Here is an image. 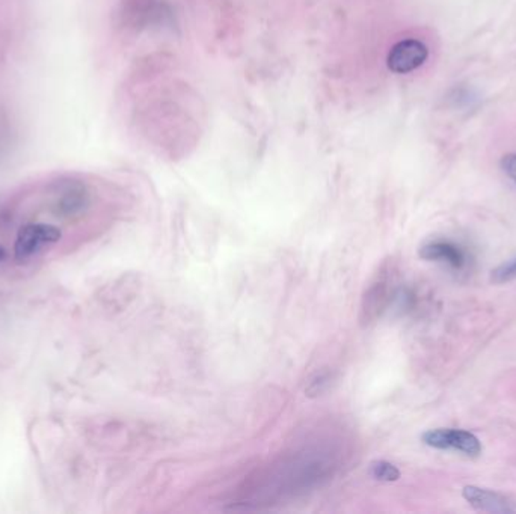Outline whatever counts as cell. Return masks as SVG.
Wrapping results in <instances>:
<instances>
[{
    "mask_svg": "<svg viewBox=\"0 0 516 514\" xmlns=\"http://www.w3.org/2000/svg\"><path fill=\"white\" fill-rule=\"evenodd\" d=\"M4 258H5V251H4V248H2V246H0V261H2V260H4Z\"/></svg>",
    "mask_w": 516,
    "mask_h": 514,
    "instance_id": "obj_12",
    "label": "cell"
},
{
    "mask_svg": "<svg viewBox=\"0 0 516 514\" xmlns=\"http://www.w3.org/2000/svg\"><path fill=\"white\" fill-rule=\"evenodd\" d=\"M502 168L504 170V174L516 185V153H512V154L503 157Z\"/></svg>",
    "mask_w": 516,
    "mask_h": 514,
    "instance_id": "obj_11",
    "label": "cell"
},
{
    "mask_svg": "<svg viewBox=\"0 0 516 514\" xmlns=\"http://www.w3.org/2000/svg\"><path fill=\"white\" fill-rule=\"evenodd\" d=\"M395 272L390 262H385L375 281L369 286L362 299V321L371 323L390 305L395 294Z\"/></svg>",
    "mask_w": 516,
    "mask_h": 514,
    "instance_id": "obj_2",
    "label": "cell"
},
{
    "mask_svg": "<svg viewBox=\"0 0 516 514\" xmlns=\"http://www.w3.org/2000/svg\"><path fill=\"white\" fill-rule=\"evenodd\" d=\"M370 472L376 480L395 481L400 478L399 469L395 465L388 463V461L380 460L371 463Z\"/></svg>",
    "mask_w": 516,
    "mask_h": 514,
    "instance_id": "obj_9",
    "label": "cell"
},
{
    "mask_svg": "<svg viewBox=\"0 0 516 514\" xmlns=\"http://www.w3.org/2000/svg\"><path fill=\"white\" fill-rule=\"evenodd\" d=\"M61 238V231L46 223H29L20 229L14 245V255L19 261L34 257L47 245H54Z\"/></svg>",
    "mask_w": 516,
    "mask_h": 514,
    "instance_id": "obj_4",
    "label": "cell"
},
{
    "mask_svg": "<svg viewBox=\"0 0 516 514\" xmlns=\"http://www.w3.org/2000/svg\"><path fill=\"white\" fill-rule=\"evenodd\" d=\"M420 257L428 261L445 262L456 270H461L467 262V255L463 253V249L452 242L428 243L420 249Z\"/></svg>",
    "mask_w": 516,
    "mask_h": 514,
    "instance_id": "obj_8",
    "label": "cell"
},
{
    "mask_svg": "<svg viewBox=\"0 0 516 514\" xmlns=\"http://www.w3.org/2000/svg\"><path fill=\"white\" fill-rule=\"evenodd\" d=\"M429 58L428 46L415 38L402 39L391 47L387 56V67L395 74L412 73Z\"/></svg>",
    "mask_w": 516,
    "mask_h": 514,
    "instance_id": "obj_5",
    "label": "cell"
},
{
    "mask_svg": "<svg viewBox=\"0 0 516 514\" xmlns=\"http://www.w3.org/2000/svg\"><path fill=\"white\" fill-rule=\"evenodd\" d=\"M89 192L80 181H65L54 199L56 213L65 218H73L88 209Z\"/></svg>",
    "mask_w": 516,
    "mask_h": 514,
    "instance_id": "obj_6",
    "label": "cell"
},
{
    "mask_svg": "<svg viewBox=\"0 0 516 514\" xmlns=\"http://www.w3.org/2000/svg\"><path fill=\"white\" fill-rule=\"evenodd\" d=\"M424 444L435 450L462 452L468 457H478L482 452V444L479 437L467 430L456 428H435L424 433Z\"/></svg>",
    "mask_w": 516,
    "mask_h": 514,
    "instance_id": "obj_3",
    "label": "cell"
},
{
    "mask_svg": "<svg viewBox=\"0 0 516 514\" xmlns=\"http://www.w3.org/2000/svg\"><path fill=\"white\" fill-rule=\"evenodd\" d=\"M516 278V258L511 261L504 262L502 266L492 270L491 279L495 284H504V282L513 281Z\"/></svg>",
    "mask_w": 516,
    "mask_h": 514,
    "instance_id": "obj_10",
    "label": "cell"
},
{
    "mask_svg": "<svg viewBox=\"0 0 516 514\" xmlns=\"http://www.w3.org/2000/svg\"><path fill=\"white\" fill-rule=\"evenodd\" d=\"M336 454L329 448L307 446L301 452H292L262 477L264 487L255 489L258 495L275 496L293 495L297 492H305L321 481L328 480L336 469Z\"/></svg>",
    "mask_w": 516,
    "mask_h": 514,
    "instance_id": "obj_1",
    "label": "cell"
},
{
    "mask_svg": "<svg viewBox=\"0 0 516 514\" xmlns=\"http://www.w3.org/2000/svg\"><path fill=\"white\" fill-rule=\"evenodd\" d=\"M463 498L468 504L472 505L479 511L487 513H513L516 507L506 496L497 493L494 490L480 489L476 485H467L462 490Z\"/></svg>",
    "mask_w": 516,
    "mask_h": 514,
    "instance_id": "obj_7",
    "label": "cell"
}]
</instances>
